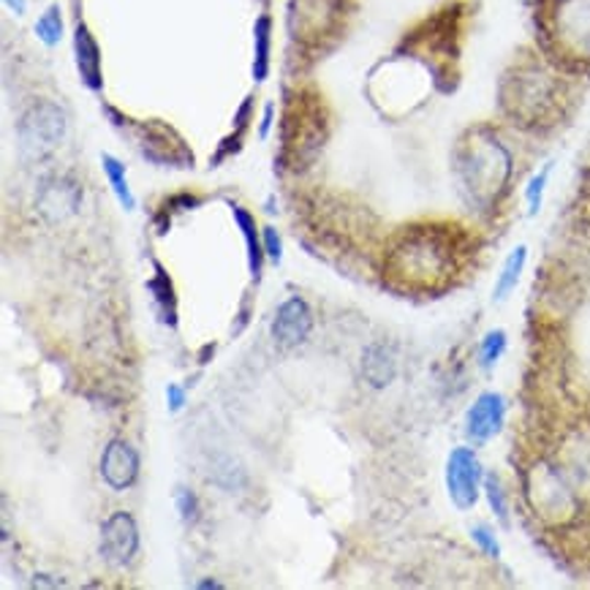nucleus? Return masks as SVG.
<instances>
[{"label": "nucleus", "mask_w": 590, "mask_h": 590, "mask_svg": "<svg viewBox=\"0 0 590 590\" xmlns=\"http://www.w3.org/2000/svg\"><path fill=\"white\" fill-rule=\"evenodd\" d=\"M544 36L569 63H590V0H549Z\"/></svg>", "instance_id": "obj_4"}, {"label": "nucleus", "mask_w": 590, "mask_h": 590, "mask_svg": "<svg viewBox=\"0 0 590 590\" xmlns=\"http://www.w3.org/2000/svg\"><path fill=\"white\" fill-rule=\"evenodd\" d=\"M66 137V115L53 101H38L22 115L16 139L25 159H47Z\"/></svg>", "instance_id": "obj_5"}, {"label": "nucleus", "mask_w": 590, "mask_h": 590, "mask_svg": "<svg viewBox=\"0 0 590 590\" xmlns=\"http://www.w3.org/2000/svg\"><path fill=\"white\" fill-rule=\"evenodd\" d=\"M269 60H273V20L262 14L253 25V80L262 84L269 77Z\"/></svg>", "instance_id": "obj_16"}, {"label": "nucleus", "mask_w": 590, "mask_h": 590, "mask_svg": "<svg viewBox=\"0 0 590 590\" xmlns=\"http://www.w3.org/2000/svg\"><path fill=\"white\" fill-rule=\"evenodd\" d=\"M485 498L487 506H490L493 517L501 522L504 528H509L511 522V511H509V493H506L501 476L498 474H487L485 476Z\"/></svg>", "instance_id": "obj_24"}, {"label": "nucleus", "mask_w": 590, "mask_h": 590, "mask_svg": "<svg viewBox=\"0 0 590 590\" xmlns=\"http://www.w3.org/2000/svg\"><path fill=\"white\" fill-rule=\"evenodd\" d=\"M262 245H264V256L273 264L284 262V240H280L278 229L275 227H264L262 229Z\"/></svg>", "instance_id": "obj_27"}, {"label": "nucleus", "mask_w": 590, "mask_h": 590, "mask_svg": "<svg viewBox=\"0 0 590 590\" xmlns=\"http://www.w3.org/2000/svg\"><path fill=\"white\" fill-rule=\"evenodd\" d=\"M528 264V245H517L514 251H509V256L504 258L501 269H498L496 286H493V300L504 302L511 291L520 286L522 273H525Z\"/></svg>", "instance_id": "obj_17"}, {"label": "nucleus", "mask_w": 590, "mask_h": 590, "mask_svg": "<svg viewBox=\"0 0 590 590\" xmlns=\"http://www.w3.org/2000/svg\"><path fill=\"white\" fill-rule=\"evenodd\" d=\"M174 506H177L180 511V520L188 522V525H194L196 520H199V498L194 496V490H185V487H177V493H174Z\"/></svg>", "instance_id": "obj_26"}, {"label": "nucleus", "mask_w": 590, "mask_h": 590, "mask_svg": "<svg viewBox=\"0 0 590 590\" xmlns=\"http://www.w3.org/2000/svg\"><path fill=\"white\" fill-rule=\"evenodd\" d=\"M185 403H188V390H185L183 384H177V381H172V384L166 386L169 414H180L185 408Z\"/></svg>", "instance_id": "obj_28"}, {"label": "nucleus", "mask_w": 590, "mask_h": 590, "mask_svg": "<svg viewBox=\"0 0 590 590\" xmlns=\"http://www.w3.org/2000/svg\"><path fill=\"white\" fill-rule=\"evenodd\" d=\"M506 348H509V335L506 329H490V333L482 335L479 348H476V362L482 370H493L504 359Z\"/></svg>", "instance_id": "obj_23"}, {"label": "nucleus", "mask_w": 590, "mask_h": 590, "mask_svg": "<svg viewBox=\"0 0 590 590\" xmlns=\"http://www.w3.org/2000/svg\"><path fill=\"white\" fill-rule=\"evenodd\" d=\"M139 553V528L128 511H115L101 525V555L109 566L126 569Z\"/></svg>", "instance_id": "obj_9"}, {"label": "nucleus", "mask_w": 590, "mask_h": 590, "mask_svg": "<svg viewBox=\"0 0 590 590\" xmlns=\"http://www.w3.org/2000/svg\"><path fill=\"white\" fill-rule=\"evenodd\" d=\"M468 536H471V542L476 544V549H479V553L485 555V558L498 560L504 555L501 539H498L496 528L485 525V522H476V525H471Z\"/></svg>", "instance_id": "obj_25"}, {"label": "nucleus", "mask_w": 590, "mask_h": 590, "mask_svg": "<svg viewBox=\"0 0 590 590\" xmlns=\"http://www.w3.org/2000/svg\"><path fill=\"white\" fill-rule=\"evenodd\" d=\"M148 289L153 294L155 311H159V319L166 324V327H177V297H174L172 280H169L166 269L155 262V275L153 280H148Z\"/></svg>", "instance_id": "obj_18"}, {"label": "nucleus", "mask_w": 590, "mask_h": 590, "mask_svg": "<svg viewBox=\"0 0 590 590\" xmlns=\"http://www.w3.org/2000/svg\"><path fill=\"white\" fill-rule=\"evenodd\" d=\"M506 414H509V403L501 392L485 390L474 397L463 417V436L474 447H485L493 438L501 436L506 425Z\"/></svg>", "instance_id": "obj_8"}, {"label": "nucleus", "mask_w": 590, "mask_h": 590, "mask_svg": "<svg viewBox=\"0 0 590 590\" xmlns=\"http://www.w3.org/2000/svg\"><path fill=\"white\" fill-rule=\"evenodd\" d=\"M460 243L447 227H408L386 256V273L406 289L436 291L458 275Z\"/></svg>", "instance_id": "obj_1"}, {"label": "nucleus", "mask_w": 590, "mask_h": 590, "mask_svg": "<svg viewBox=\"0 0 590 590\" xmlns=\"http://www.w3.org/2000/svg\"><path fill=\"white\" fill-rule=\"evenodd\" d=\"M454 169H458L465 196L474 205L493 207L509 188V180L514 174V159L496 131L474 128L460 139Z\"/></svg>", "instance_id": "obj_2"}, {"label": "nucleus", "mask_w": 590, "mask_h": 590, "mask_svg": "<svg viewBox=\"0 0 590 590\" xmlns=\"http://www.w3.org/2000/svg\"><path fill=\"white\" fill-rule=\"evenodd\" d=\"M359 368H362V379L368 381L373 390H384V386H390L392 381H395L397 359H395V354L390 351V346H384V343H373V346H368L362 351V362H359Z\"/></svg>", "instance_id": "obj_14"}, {"label": "nucleus", "mask_w": 590, "mask_h": 590, "mask_svg": "<svg viewBox=\"0 0 590 590\" xmlns=\"http://www.w3.org/2000/svg\"><path fill=\"white\" fill-rule=\"evenodd\" d=\"M196 588H199V590H221L223 586H221V582H216V580H201V582H196Z\"/></svg>", "instance_id": "obj_31"}, {"label": "nucleus", "mask_w": 590, "mask_h": 590, "mask_svg": "<svg viewBox=\"0 0 590 590\" xmlns=\"http://www.w3.org/2000/svg\"><path fill=\"white\" fill-rule=\"evenodd\" d=\"M63 14H60V5L53 3L47 5V9L42 11V16L36 20V25H33V33H36L38 42L44 44V47H58L60 42H63Z\"/></svg>", "instance_id": "obj_22"}, {"label": "nucleus", "mask_w": 590, "mask_h": 590, "mask_svg": "<svg viewBox=\"0 0 590 590\" xmlns=\"http://www.w3.org/2000/svg\"><path fill=\"white\" fill-rule=\"evenodd\" d=\"M553 169H555V161H544V164L539 166L531 177H528L525 188H522V199H525V210L531 218L542 212L544 196H547L549 180H553Z\"/></svg>", "instance_id": "obj_21"}, {"label": "nucleus", "mask_w": 590, "mask_h": 590, "mask_svg": "<svg viewBox=\"0 0 590 590\" xmlns=\"http://www.w3.org/2000/svg\"><path fill=\"white\" fill-rule=\"evenodd\" d=\"M232 216L234 223H238L240 234H243L245 240V256H248V273L253 280L262 278V269H264V245H262V234H258L256 227V218H253V212L245 210V207L232 205Z\"/></svg>", "instance_id": "obj_15"}, {"label": "nucleus", "mask_w": 590, "mask_h": 590, "mask_svg": "<svg viewBox=\"0 0 590 590\" xmlns=\"http://www.w3.org/2000/svg\"><path fill=\"white\" fill-rule=\"evenodd\" d=\"M273 343L280 348H297L308 340L313 333V311L302 297H289L284 305L278 308L273 319Z\"/></svg>", "instance_id": "obj_10"}, {"label": "nucleus", "mask_w": 590, "mask_h": 590, "mask_svg": "<svg viewBox=\"0 0 590 590\" xmlns=\"http://www.w3.org/2000/svg\"><path fill=\"white\" fill-rule=\"evenodd\" d=\"M528 498L533 509L547 520H569L577 511V498L571 487L566 485L564 476L549 465H536L528 479Z\"/></svg>", "instance_id": "obj_7"}, {"label": "nucleus", "mask_w": 590, "mask_h": 590, "mask_svg": "<svg viewBox=\"0 0 590 590\" xmlns=\"http://www.w3.org/2000/svg\"><path fill=\"white\" fill-rule=\"evenodd\" d=\"M504 109L520 126H542L555 117L560 101V84L542 66H520L506 77L501 90Z\"/></svg>", "instance_id": "obj_3"}, {"label": "nucleus", "mask_w": 590, "mask_h": 590, "mask_svg": "<svg viewBox=\"0 0 590 590\" xmlns=\"http://www.w3.org/2000/svg\"><path fill=\"white\" fill-rule=\"evenodd\" d=\"M82 205V188L69 177H53L38 190V212L47 221L58 223L74 216Z\"/></svg>", "instance_id": "obj_12"}, {"label": "nucleus", "mask_w": 590, "mask_h": 590, "mask_svg": "<svg viewBox=\"0 0 590 590\" xmlns=\"http://www.w3.org/2000/svg\"><path fill=\"white\" fill-rule=\"evenodd\" d=\"M101 169H104L106 183H109L112 194H115V199L120 201L123 210H128V212L137 210V196H134L131 183H128L126 164H123V161H117L115 155L104 153V155H101Z\"/></svg>", "instance_id": "obj_20"}, {"label": "nucleus", "mask_w": 590, "mask_h": 590, "mask_svg": "<svg viewBox=\"0 0 590 590\" xmlns=\"http://www.w3.org/2000/svg\"><path fill=\"white\" fill-rule=\"evenodd\" d=\"M335 0H294V14L302 31H327L335 20Z\"/></svg>", "instance_id": "obj_19"}, {"label": "nucleus", "mask_w": 590, "mask_h": 590, "mask_svg": "<svg viewBox=\"0 0 590 590\" xmlns=\"http://www.w3.org/2000/svg\"><path fill=\"white\" fill-rule=\"evenodd\" d=\"M74 60L84 88L93 90V93H101V88H104V74H101V47L93 38V33L88 31V25H82V22L74 31Z\"/></svg>", "instance_id": "obj_13"}, {"label": "nucleus", "mask_w": 590, "mask_h": 590, "mask_svg": "<svg viewBox=\"0 0 590 590\" xmlns=\"http://www.w3.org/2000/svg\"><path fill=\"white\" fill-rule=\"evenodd\" d=\"M485 465L476 454L474 443L468 447H454L443 465V485H447L449 504L458 511L476 509L479 498L485 496Z\"/></svg>", "instance_id": "obj_6"}, {"label": "nucleus", "mask_w": 590, "mask_h": 590, "mask_svg": "<svg viewBox=\"0 0 590 590\" xmlns=\"http://www.w3.org/2000/svg\"><path fill=\"white\" fill-rule=\"evenodd\" d=\"M101 479L115 493H126L139 479V452L126 438H112L101 454Z\"/></svg>", "instance_id": "obj_11"}, {"label": "nucleus", "mask_w": 590, "mask_h": 590, "mask_svg": "<svg viewBox=\"0 0 590 590\" xmlns=\"http://www.w3.org/2000/svg\"><path fill=\"white\" fill-rule=\"evenodd\" d=\"M5 5H9L14 14H25V0H5Z\"/></svg>", "instance_id": "obj_30"}, {"label": "nucleus", "mask_w": 590, "mask_h": 590, "mask_svg": "<svg viewBox=\"0 0 590 590\" xmlns=\"http://www.w3.org/2000/svg\"><path fill=\"white\" fill-rule=\"evenodd\" d=\"M273 123H275V104L269 101V104H264L262 112V123H258V139H267L269 131H273Z\"/></svg>", "instance_id": "obj_29"}]
</instances>
